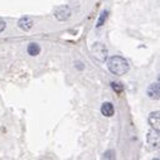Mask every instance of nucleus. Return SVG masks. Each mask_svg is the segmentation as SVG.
Masks as SVG:
<instances>
[{
    "label": "nucleus",
    "mask_w": 160,
    "mask_h": 160,
    "mask_svg": "<svg viewBox=\"0 0 160 160\" xmlns=\"http://www.w3.org/2000/svg\"><path fill=\"white\" fill-rule=\"evenodd\" d=\"M18 25H19V28L23 29L24 32H28V30H30L32 27H33V20H32L29 17H24V18H22V19L18 22Z\"/></svg>",
    "instance_id": "obj_7"
},
{
    "label": "nucleus",
    "mask_w": 160,
    "mask_h": 160,
    "mask_svg": "<svg viewBox=\"0 0 160 160\" xmlns=\"http://www.w3.org/2000/svg\"><path fill=\"white\" fill-rule=\"evenodd\" d=\"M107 15H108V13H107V12H102V14L100 15L98 22H97V27H98V28L103 25V23H105V22H106V19H107Z\"/></svg>",
    "instance_id": "obj_10"
},
{
    "label": "nucleus",
    "mask_w": 160,
    "mask_h": 160,
    "mask_svg": "<svg viewBox=\"0 0 160 160\" xmlns=\"http://www.w3.org/2000/svg\"><path fill=\"white\" fill-rule=\"evenodd\" d=\"M149 124L152 129L155 130H159V125H160V116H159V111H155V112H151L149 115Z\"/></svg>",
    "instance_id": "obj_6"
},
{
    "label": "nucleus",
    "mask_w": 160,
    "mask_h": 160,
    "mask_svg": "<svg viewBox=\"0 0 160 160\" xmlns=\"http://www.w3.org/2000/svg\"><path fill=\"white\" fill-rule=\"evenodd\" d=\"M107 68L112 74L117 76H122L128 73L129 71V63L125 58L120 57V56H112L107 61Z\"/></svg>",
    "instance_id": "obj_1"
},
{
    "label": "nucleus",
    "mask_w": 160,
    "mask_h": 160,
    "mask_svg": "<svg viewBox=\"0 0 160 160\" xmlns=\"http://www.w3.org/2000/svg\"><path fill=\"white\" fill-rule=\"evenodd\" d=\"M160 95V87H159V82L156 83H151L148 88V96L151 98V100H159V96Z\"/></svg>",
    "instance_id": "obj_5"
},
{
    "label": "nucleus",
    "mask_w": 160,
    "mask_h": 160,
    "mask_svg": "<svg viewBox=\"0 0 160 160\" xmlns=\"http://www.w3.org/2000/svg\"><path fill=\"white\" fill-rule=\"evenodd\" d=\"M102 158H103V159H115V151H112V150L106 151Z\"/></svg>",
    "instance_id": "obj_12"
},
{
    "label": "nucleus",
    "mask_w": 160,
    "mask_h": 160,
    "mask_svg": "<svg viewBox=\"0 0 160 160\" xmlns=\"http://www.w3.org/2000/svg\"><path fill=\"white\" fill-rule=\"evenodd\" d=\"M146 140H148V144L151 146V148H159V142H160V136H159V130H150L148 132V136H146Z\"/></svg>",
    "instance_id": "obj_3"
},
{
    "label": "nucleus",
    "mask_w": 160,
    "mask_h": 160,
    "mask_svg": "<svg viewBox=\"0 0 160 160\" xmlns=\"http://www.w3.org/2000/svg\"><path fill=\"white\" fill-rule=\"evenodd\" d=\"M111 87L113 88V91H116V92H118V93L124 90L122 85H121V83H117V82H112V83H111Z\"/></svg>",
    "instance_id": "obj_11"
},
{
    "label": "nucleus",
    "mask_w": 160,
    "mask_h": 160,
    "mask_svg": "<svg viewBox=\"0 0 160 160\" xmlns=\"http://www.w3.org/2000/svg\"><path fill=\"white\" fill-rule=\"evenodd\" d=\"M27 51H28V54L29 56H33L34 57V56H38L39 53H41V47H39L37 43H29Z\"/></svg>",
    "instance_id": "obj_9"
},
{
    "label": "nucleus",
    "mask_w": 160,
    "mask_h": 160,
    "mask_svg": "<svg viewBox=\"0 0 160 160\" xmlns=\"http://www.w3.org/2000/svg\"><path fill=\"white\" fill-rule=\"evenodd\" d=\"M92 54H93V57L97 61L105 62L107 59L108 52H107V48L105 47V44H102V43H95L93 47H92Z\"/></svg>",
    "instance_id": "obj_2"
},
{
    "label": "nucleus",
    "mask_w": 160,
    "mask_h": 160,
    "mask_svg": "<svg viewBox=\"0 0 160 160\" xmlns=\"http://www.w3.org/2000/svg\"><path fill=\"white\" fill-rule=\"evenodd\" d=\"M54 17H56L58 20H61V22L67 20V19L71 17V9H69V7L64 5V7L57 8L56 12H54Z\"/></svg>",
    "instance_id": "obj_4"
},
{
    "label": "nucleus",
    "mask_w": 160,
    "mask_h": 160,
    "mask_svg": "<svg viewBox=\"0 0 160 160\" xmlns=\"http://www.w3.org/2000/svg\"><path fill=\"white\" fill-rule=\"evenodd\" d=\"M5 27H7V23H5L3 19H0V33H2V32L5 29Z\"/></svg>",
    "instance_id": "obj_13"
},
{
    "label": "nucleus",
    "mask_w": 160,
    "mask_h": 160,
    "mask_svg": "<svg viewBox=\"0 0 160 160\" xmlns=\"http://www.w3.org/2000/svg\"><path fill=\"white\" fill-rule=\"evenodd\" d=\"M115 112V108H113V105L111 102H103L102 106H101V113L106 117H111Z\"/></svg>",
    "instance_id": "obj_8"
}]
</instances>
